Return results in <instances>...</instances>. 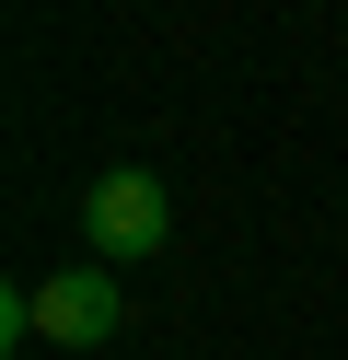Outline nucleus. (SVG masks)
<instances>
[{"label":"nucleus","instance_id":"nucleus-1","mask_svg":"<svg viewBox=\"0 0 348 360\" xmlns=\"http://www.w3.org/2000/svg\"><path fill=\"white\" fill-rule=\"evenodd\" d=\"M82 233H93V256H105V267L162 256V233H174V198H162V174H151V163L93 174V186H82Z\"/></svg>","mask_w":348,"mask_h":360},{"label":"nucleus","instance_id":"nucleus-2","mask_svg":"<svg viewBox=\"0 0 348 360\" xmlns=\"http://www.w3.org/2000/svg\"><path fill=\"white\" fill-rule=\"evenodd\" d=\"M128 326V290H116V267H58V279H35V337H58V349H105V337Z\"/></svg>","mask_w":348,"mask_h":360},{"label":"nucleus","instance_id":"nucleus-3","mask_svg":"<svg viewBox=\"0 0 348 360\" xmlns=\"http://www.w3.org/2000/svg\"><path fill=\"white\" fill-rule=\"evenodd\" d=\"M58 360H82V349H58Z\"/></svg>","mask_w":348,"mask_h":360}]
</instances>
